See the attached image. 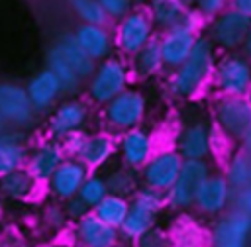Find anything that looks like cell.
Here are the masks:
<instances>
[{
  "label": "cell",
  "instance_id": "db71d44e",
  "mask_svg": "<svg viewBox=\"0 0 251 247\" xmlns=\"http://www.w3.org/2000/svg\"><path fill=\"white\" fill-rule=\"evenodd\" d=\"M116 247H120V245H116Z\"/></svg>",
  "mask_w": 251,
  "mask_h": 247
},
{
  "label": "cell",
  "instance_id": "8992f818",
  "mask_svg": "<svg viewBox=\"0 0 251 247\" xmlns=\"http://www.w3.org/2000/svg\"><path fill=\"white\" fill-rule=\"evenodd\" d=\"M212 120L224 137L241 143L251 131V104L247 96H218L212 104Z\"/></svg>",
  "mask_w": 251,
  "mask_h": 247
},
{
  "label": "cell",
  "instance_id": "f6af8a7d",
  "mask_svg": "<svg viewBox=\"0 0 251 247\" xmlns=\"http://www.w3.org/2000/svg\"><path fill=\"white\" fill-rule=\"evenodd\" d=\"M229 8L251 18V0H229Z\"/></svg>",
  "mask_w": 251,
  "mask_h": 247
},
{
  "label": "cell",
  "instance_id": "7c38bea8",
  "mask_svg": "<svg viewBox=\"0 0 251 247\" xmlns=\"http://www.w3.org/2000/svg\"><path fill=\"white\" fill-rule=\"evenodd\" d=\"M216 147V133L204 120L184 124L176 133V153L184 161H208Z\"/></svg>",
  "mask_w": 251,
  "mask_h": 247
},
{
  "label": "cell",
  "instance_id": "ee69618b",
  "mask_svg": "<svg viewBox=\"0 0 251 247\" xmlns=\"http://www.w3.org/2000/svg\"><path fill=\"white\" fill-rule=\"evenodd\" d=\"M178 25H182V27H186L188 31L200 35V33H204L206 20H204L194 8H186L184 14H182V18H180V22H178Z\"/></svg>",
  "mask_w": 251,
  "mask_h": 247
},
{
  "label": "cell",
  "instance_id": "f35d334b",
  "mask_svg": "<svg viewBox=\"0 0 251 247\" xmlns=\"http://www.w3.org/2000/svg\"><path fill=\"white\" fill-rule=\"evenodd\" d=\"M133 2L135 0H98V4L102 6V10H104V14L108 16L110 22H118L127 12H131Z\"/></svg>",
  "mask_w": 251,
  "mask_h": 247
},
{
  "label": "cell",
  "instance_id": "b9f144b4",
  "mask_svg": "<svg viewBox=\"0 0 251 247\" xmlns=\"http://www.w3.org/2000/svg\"><path fill=\"white\" fill-rule=\"evenodd\" d=\"M61 206H63V212H65L67 220H69V222H73V223L90 212V208H88V206H86L78 196H73V198H69V200L61 202Z\"/></svg>",
  "mask_w": 251,
  "mask_h": 247
},
{
  "label": "cell",
  "instance_id": "5b68a950",
  "mask_svg": "<svg viewBox=\"0 0 251 247\" xmlns=\"http://www.w3.org/2000/svg\"><path fill=\"white\" fill-rule=\"evenodd\" d=\"M210 84L218 96H247L251 88V63L239 51L218 55Z\"/></svg>",
  "mask_w": 251,
  "mask_h": 247
},
{
  "label": "cell",
  "instance_id": "ac0fdd59",
  "mask_svg": "<svg viewBox=\"0 0 251 247\" xmlns=\"http://www.w3.org/2000/svg\"><path fill=\"white\" fill-rule=\"evenodd\" d=\"M157 37H159V47H161V57H163L165 71L171 73L186 61V57L190 55L198 35L176 24V25L157 33Z\"/></svg>",
  "mask_w": 251,
  "mask_h": 247
},
{
  "label": "cell",
  "instance_id": "d590c367",
  "mask_svg": "<svg viewBox=\"0 0 251 247\" xmlns=\"http://www.w3.org/2000/svg\"><path fill=\"white\" fill-rule=\"evenodd\" d=\"M129 202L131 204H137L141 208H147V210H151L155 214H161L167 208V204H165V192H159V190L149 188V186H143V184L129 198Z\"/></svg>",
  "mask_w": 251,
  "mask_h": 247
},
{
  "label": "cell",
  "instance_id": "f5cc1de1",
  "mask_svg": "<svg viewBox=\"0 0 251 247\" xmlns=\"http://www.w3.org/2000/svg\"><path fill=\"white\" fill-rule=\"evenodd\" d=\"M249 184H251V173H249Z\"/></svg>",
  "mask_w": 251,
  "mask_h": 247
},
{
  "label": "cell",
  "instance_id": "7dc6e473",
  "mask_svg": "<svg viewBox=\"0 0 251 247\" xmlns=\"http://www.w3.org/2000/svg\"><path fill=\"white\" fill-rule=\"evenodd\" d=\"M241 149H243L245 153H249V155H251V131L243 137V141H241Z\"/></svg>",
  "mask_w": 251,
  "mask_h": 247
},
{
  "label": "cell",
  "instance_id": "60d3db41",
  "mask_svg": "<svg viewBox=\"0 0 251 247\" xmlns=\"http://www.w3.org/2000/svg\"><path fill=\"white\" fill-rule=\"evenodd\" d=\"M229 210H235V212L245 214V216L251 218V184L249 186H243L239 190H233Z\"/></svg>",
  "mask_w": 251,
  "mask_h": 247
},
{
  "label": "cell",
  "instance_id": "7a4b0ae2",
  "mask_svg": "<svg viewBox=\"0 0 251 247\" xmlns=\"http://www.w3.org/2000/svg\"><path fill=\"white\" fill-rule=\"evenodd\" d=\"M131 86V71L127 59L120 55H112L100 63H96L94 73L84 80V90L88 104L102 108L120 92Z\"/></svg>",
  "mask_w": 251,
  "mask_h": 247
},
{
  "label": "cell",
  "instance_id": "6da1fadb",
  "mask_svg": "<svg viewBox=\"0 0 251 247\" xmlns=\"http://www.w3.org/2000/svg\"><path fill=\"white\" fill-rule=\"evenodd\" d=\"M218 55L220 53L212 45V41L204 33H200L186 61L175 71L167 73L165 88L169 96L176 100H194L196 96H200L212 80Z\"/></svg>",
  "mask_w": 251,
  "mask_h": 247
},
{
  "label": "cell",
  "instance_id": "4316f807",
  "mask_svg": "<svg viewBox=\"0 0 251 247\" xmlns=\"http://www.w3.org/2000/svg\"><path fill=\"white\" fill-rule=\"evenodd\" d=\"M39 186L41 184L25 169H16V171L0 176V196L4 200H12V202L31 200L37 194Z\"/></svg>",
  "mask_w": 251,
  "mask_h": 247
},
{
  "label": "cell",
  "instance_id": "9a60e30c",
  "mask_svg": "<svg viewBox=\"0 0 251 247\" xmlns=\"http://www.w3.org/2000/svg\"><path fill=\"white\" fill-rule=\"evenodd\" d=\"M65 159L67 157H65V151L61 147V141L47 137V139L37 141L33 147H29L24 169L43 186Z\"/></svg>",
  "mask_w": 251,
  "mask_h": 247
},
{
  "label": "cell",
  "instance_id": "836d02e7",
  "mask_svg": "<svg viewBox=\"0 0 251 247\" xmlns=\"http://www.w3.org/2000/svg\"><path fill=\"white\" fill-rule=\"evenodd\" d=\"M71 12L78 18L80 24H96V25H108L110 20L104 14L98 0H65Z\"/></svg>",
  "mask_w": 251,
  "mask_h": 247
},
{
  "label": "cell",
  "instance_id": "8d00e7d4",
  "mask_svg": "<svg viewBox=\"0 0 251 247\" xmlns=\"http://www.w3.org/2000/svg\"><path fill=\"white\" fill-rule=\"evenodd\" d=\"M86 137H88V131L86 129H76V131H71L67 133L65 137H61V147L65 151V157H71V159H78L84 143H86Z\"/></svg>",
  "mask_w": 251,
  "mask_h": 247
},
{
  "label": "cell",
  "instance_id": "1f68e13d",
  "mask_svg": "<svg viewBox=\"0 0 251 247\" xmlns=\"http://www.w3.org/2000/svg\"><path fill=\"white\" fill-rule=\"evenodd\" d=\"M127 210H129V198H122V196H116V194H108L104 200H100L90 212L102 220L104 223H108L110 227H120L122 222L126 220L127 216Z\"/></svg>",
  "mask_w": 251,
  "mask_h": 247
},
{
  "label": "cell",
  "instance_id": "603a6c76",
  "mask_svg": "<svg viewBox=\"0 0 251 247\" xmlns=\"http://www.w3.org/2000/svg\"><path fill=\"white\" fill-rule=\"evenodd\" d=\"M27 153H29V145L22 129L0 131V176L16 169H24Z\"/></svg>",
  "mask_w": 251,
  "mask_h": 247
},
{
  "label": "cell",
  "instance_id": "f907efd6",
  "mask_svg": "<svg viewBox=\"0 0 251 247\" xmlns=\"http://www.w3.org/2000/svg\"><path fill=\"white\" fill-rule=\"evenodd\" d=\"M4 129H6V122L0 118V131H4Z\"/></svg>",
  "mask_w": 251,
  "mask_h": 247
},
{
  "label": "cell",
  "instance_id": "74e56055",
  "mask_svg": "<svg viewBox=\"0 0 251 247\" xmlns=\"http://www.w3.org/2000/svg\"><path fill=\"white\" fill-rule=\"evenodd\" d=\"M133 247H173L167 229L163 227H153L147 233H143L139 239L133 241Z\"/></svg>",
  "mask_w": 251,
  "mask_h": 247
},
{
  "label": "cell",
  "instance_id": "4dcf8cb0",
  "mask_svg": "<svg viewBox=\"0 0 251 247\" xmlns=\"http://www.w3.org/2000/svg\"><path fill=\"white\" fill-rule=\"evenodd\" d=\"M104 180L108 186V194H116L122 198H131L137 192V188L141 186L139 173L129 167H124V165H118L112 171H108L104 174Z\"/></svg>",
  "mask_w": 251,
  "mask_h": 247
},
{
  "label": "cell",
  "instance_id": "2e32d148",
  "mask_svg": "<svg viewBox=\"0 0 251 247\" xmlns=\"http://www.w3.org/2000/svg\"><path fill=\"white\" fill-rule=\"evenodd\" d=\"M231 186L220 173H210V176L200 184L192 208H196L204 216H222L229 210L231 204Z\"/></svg>",
  "mask_w": 251,
  "mask_h": 247
},
{
  "label": "cell",
  "instance_id": "9c48e42d",
  "mask_svg": "<svg viewBox=\"0 0 251 247\" xmlns=\"http://www.w3.org/2000/svg\"><path fill=\"white\" fill-rule=\"evenodd\" d=\"M0 118L12 129L31 127L37 120V112L33 110L25 86L14 80H0Z\"/></svg>",
  "mask_w": 251,
  "mask_h": 247
},
{
  "label": "cell",
  "instance_id": "4fadbf2b",
  "mask_svg": "<svg viewBox=\"0 0 251 247\" xmlns=\"http://www.w3.org/2000/svg\"><path fill=\"white\" fill-rule=\"evenodd\" d=\"M153 153H155V135L147 127L139 125L124 133H118L116 157L120 159V165L139 173V169L149 161Z\"/></svg>",
  "mask_w": 251,
  "mask_h": 247
},
{
  "label": "cell",
  "instance_id": "30bf717a",
  "mask_svg": "<svg viewBox=\"0 0 251 247\" xmlns=\"http://www.w3.org/2000/svg\"><path fill=\"white\" fill-rule=\"evenodd\" d=\"M182 163L184 159L176 153L175 147L155 149L149 161L139 169V180L143 186L155 188L159 192H167L175 182V178L178 176Z\"/></svg>",
  "mask_w": 251,
  "mask_h": 247
},
{
  "label": "cell",
  "instance_id": "bcb514c9",
  "mask_svg": "<svg viewBox=\"0 0 251 247\" xmlns=\"http://www.w3.org/2000/svg\"><path fill=\"white\" fill-rule=\"evenodd\" d=\"M239 55H241L247 63H251V29H249V33L245 35V39H243V43H241V47H239Z\"/></svg>",
  "mask_w": 251,
  "mask_h": 247
},
{
  "label": "cell",
  "instance_id": "e575fe53",
  "mask_svg": "<svg viewBox=\"0 0 251 247\" xmlns=\"http://www.w3.org/2000/svg\"><path fill=\"white\" fill-rule=\"evenodd\" d=\"M76 196L92 210L100 200H104V198L108 196V186H106L104 174H100V173H90V174L84 178V182H82V186H80V190H78Z\"/></svg>",
  "mask_w": 251,
  "mask_h": 247
},
{
  "label": "cell",
  "instance_id": "ffe728a7",
  "mask_svg": "<svg viewBox=\"0 0 251 247\" xmlns=\"http://www.w3.org/2000/svg\"><path fill=\"white\" fill-rule=\"evenodd\" d=\"M25 92L37 116L51 112L61 102V96H63L57 76L47 67L39 69L35 74L29 76V80L25 82Z\"/></svg>",
  "mask_w": 251,
  "mask_h": 247
},
{
  "label": "cell",
  "instance_id": "d6986e66",
  "mask_svg": "<svg viewBox=\"0 0 251 247\" xmlns=\"http://www.w3.org/2000/svg\"><path fill=\"white\" fill-rule=\"evenodd\" d=\"M116 151H118V135L116 133H112L108 129L88 131V137L78 155V161L90 173H98L112 163V159L116 157Z\"/></svg>",
  "mask_w": 251,
  "mask_h": 247
},
{
  "label": "cell",
  "instance_id": "f1b7e54d",
  "mask_svg": "<svg viewBox=\"0 0 251 247\" xmlns=\"http://www.w3.org/2000/svg\"><path fill=\"white\" fill-rule=\"evenodd\" d=\"M184 6L178 0H147V16L153 22L155 31H165L176 25L184 14Z\"/></svg>",
  "mask_w": 251,
  "mask_h": 247
},
{
  "label": "cell",
  "instance_id": "cb8c5ba5",
  "mask_svg": "<svg viewBox=\"0 0 251 247\" xmlns=\"http://www.w3.org/2000/svg\"><path fill=\"white\" fill-rule=\"evenodd\" d=\"M131 78L137 80H151L161 74H165V65L161 57V47H159V37L155 35L151 41H147L133 57L127 59Z\"/></svg>",
  "mask_w": 251,
  "mask_h": 247
},
{
  "label": "cell",
  "instance_id": "d4e9b609",
  "mask_svg": "<svg viewBox=\"0 0 251 247\" xmlns=\"http://www.w3.org/2000/svg\"><path fill=\"white\" fill-rule=\"evenodd\" d=\"M167 233L173 247H210L208 229L190 216H178Z\"/></svg>",
  "mask_w": 251,
  "mask_h": 247
},
{
  "label": "cell",
  "instance_id": "44dd1931",
  "mask_svg": "<svg viewBox=\"0 0 251 247\" xmlns=\"http://www.w3.org/2000/svg\"><path fill=\"white\" fill-rule=\"evenodd\" d=\"M73 237L76 247H116L120 245V233L98 220L92 212L73 223Z\"/></svg>",
  "mask_w": 251,
  "mask_h": 247
},
{
  "label": "cell",
  "instance_id": "3957f363",
  "mask_svg": "<svg viewBox=\"0 0 251 247\" xmlns=\"http://www.w3.org/2000/svg\"><path fill=\"white\" fill-rule=\"evenodd\" d=\"M147 96L129 86L124 92H120L116 98H112L108 104L102 106V124L104 129L112 133H124L127 129L139 127L145 122L147 116Z\"/></svg>",
  "mask_w": 251,
  "mask_h": 247
},
{
  "label": "cell",
  "instance_id": "816d5d0a",
  "mask_svg": "<svg viewBox=\"0 0 251 247\" xmlns=\"http://www.w3.org/2000/svg\"><path fill=\"white\" fill-rule=\"evenodd\" d=\"M247 100H249V104H251V88H249V92H247Z\"/></svg>",
  "mask_w": 251,
  "mask_h": 247
},
{
  "label": "cell",
  "instance_id": "c3c4849f",
  "mask_svg": "<svg viewBox=\"0 0 251 247\" xmlns=\"http://www.w3.org/2000/svg\"><path fill=\"white\" fill-rule=\"evenodd\" d=\"M0 247H24V245L14 239H0Z\"/></svg>",
  "mask_w": 251,
  "mask_h": 247
},
{
  "label": "cell",
  "instance_id": "e0dca14e",
  "mask_svg": "<svg viewBox=\"0 0 251 247\" xmlns=\"http://www.w3.org/2000/svg\"><path fill=\"white\" fill-rule=\"evenodd\" d=\"M88 174H90V171L78 159L67 157L55 169V173L49 176V180L43 186L47 188V192L57 202H65V200L78 194V190H80V186H82V182Z\"/></svg>",
  "mask_w": 251,
  "mask_h": 247
},
{
  "label": "cell",
  "instance_id": "277c9868",
  "mask_svg": "<svg viewBox=\"0 0 251 247\" xmlns=\"http://www.w3.org/2000/svg\"><path fill=\"white\" fill-rule=\"evenodd\" d=\"M112 35H114V49L118 51V55L124 59H129L147 41H151L157 35V31L145 8H133L124 18L114 22Z\"/></svg>",
  "mask_w": 251,
  "mask_h": 247
},
{
  "label": "cell",
  "instance_id": "484cf974",
  "mask_svg": "<svg viewBox=\"0 0 251 247\" xmlns=\"http://www.w3.org/2000/svg\"><path fill=\"white\" fill-rule=\"evenodd\" d=\"M51 47L57 51V55H59L82 80H86V78L94 73L96 61H92V59L84 53V49L76 43V39L73 37V33L61 35Z\"/></svg>",
  "mask_w": 251,
  "mask_h": 247
},
{
  "label": "cell",
  "instance_id": "7402d4cb",
  "mask_svg": "<svg viewBox=\"0 0 251 247\" xmlns=\"http://www.w3.org/2000/svg\"><path fill=\"white\" fill-rule=\"evenodd\" d=\"M73 37L76 43L84 49V53L100 63L114 55V35L110 25H96V24H78L73 31Z\"/></svg>",
  "mask_w": 251,
  "mask_h": 247
},
{
  "label": "cell",
  "instance_id": "83f0119b",
  "mask_svg": "<svg viewBox=\"0 0 251 247\" xmlns=\"http://www.w3.org/2000/svg\"><path fill=\"white\" fill-rule=\"evenodd\" d=\"M157 218H159V214H155V212H151L147 208H141V206L129 202L127 216L122 222V225L118 227L120 241L133 243L135 239H139L143 233H147L149 229H153L157 225Z\"/></svg>",
  "mask_w": 251,
  "mask_h": 247
},
{
  "label": "cell",
  "instance_id": "ba28073f",
  "mask_svg": "<svg viewBox=\"0 0 251 247\" xmlns=\"http://www.w3.org/2000/svg\"><path fill=\"white\" fill-rule=\"evenodd\" d=\"M212 167L208 161H184L178 176L165 192V204L169 210L186 212L192 208L200 184L210 176Z\"/></svg>",
  "mask_w": 251,
  "mask_h": 247
},
{
  "label": "cell",
  "instance_id": "ab89813d",
  "mask_svg": "<svg viewBox=\"0 0 251 247\" xmlns=\"http://www.w3.org/2000/svg\"><path fill=\"white\" fill-rule=\"evenodd\" d=\"M206 22L216 18L218 14H222L224 10L229 8V0H194V6H192Z\"/></svg>",
  "mask_w": 251,
  "mask_h": 247
},
{
  "label": "cell",
  "instance_id": "d6a6232c",
  "mask_svg": "<svg viewBox=\"0 0 251 247\" xmlns=\"http://www.w3.org/2000/svg\"><path fill=\"white\" fill-rule=\"evenodd\" d=\"M249 173H251V155L243 149L231 153V157L226 163L224 178L231 186V190H239L243 186H249Z\"/></svg>",
  "mask_w": 251,
  "mask_h": 247
},
{
  "label": "cell",
  "instance_id": "52a82bcc",
  "mask_svg": "<svg viewBox=\"0 0 251 247\" xmlns=\"http://www.w3.org/2000/svg\"><path fill=\"white\" fill-rule=\"evenodd\" d=\"M249 29H251V18L243 16L237 10L227 8L216 18L206 22L204 35L212 41L218 53H233L239 51Z\"/></svg>",
  "mask_w": 251,
  "mask_h": 247
},
{
  "label": "cell",
  "instance_id": "5bb4252c",
  "mask_svg": "<svg viewBox=\"0 0 251 247\" xmlns=\"http://www.w3.org/2000/svg\"><path fill=\"white\" fill-rule=\"evenodd\" d=\"M210 247H245L251 235V218L235 210L218 216L212 229H208Z\"/></svg>",
  "mask_w": 251,
  "mask_h": 247
},
{
  "label": "cell",
  "instance_id": "681fc988",
  "mask_svg": "<svg viewBox=\"0 0 251 247\" xmlns=\"http://www.w3.org/2000/svg\"><path fill=\"white\" fill-rule=\"evenodd\" d=\"M178 2H180L184 8H192V6H194V0H178Z\"/></svg>",
  "mask_w": 251,
  "mask_h": 247
},
{
  "label": "cell",
  "instance_id": "8fae6325",
  "mask_svg": "<svg viewBox=\"0 0 251 247\" xmlns=\"http://www.w3.org/2000/svg\"><path fill=\"white\" fill-rule=\"evenodd\" d=\"M90 122V104L82 98H67L59 102L47 116V133L53 139H61L71 131L86 129Z\"/></svg>",
  "mask_w": 251,
  "mask_h": 247
},
{
  "label": "cell",
  "instance_id": "7bdbcfd3",
  "mask_svg": "<svg viewBox=\"0 0 251 247\" xmlns=\"http://www.w3.org/2000/svg\"><path fill=\"white\" fill-rule=\"evenodd\" d=\"M43 222L47 223V227L51 229H63L67 225V216L63 212V206L61 204H49L43 212Z\"/></svg>",
  "mask_w": 251,
  "mask_h": 247
},
{
  "label": "cell",
  "instance_id": "f546056e",
  "mask_svg": "<svg viewBox=\"0 0 251 247\" xmlns=\"http://www.w3.org/2000/svg\"><path fill=\"white\" fill-rule=\"evenodd\" d=\"M45 61H47V69L57 76V80H59V84H61V90H63V94H67L69 98H73V96H76L82 88H84V80L57 55V51L53 49V47H49V51H47V57H45Z\"/></svg>",
  "mask_w": 251,
  "mask_h": 247
}]
</instances>
